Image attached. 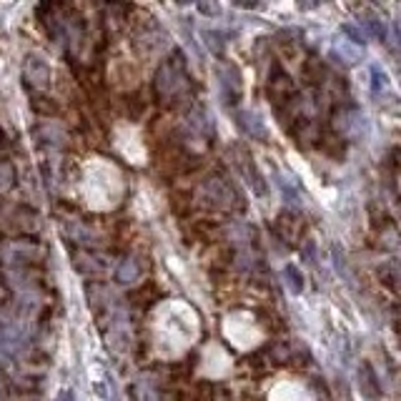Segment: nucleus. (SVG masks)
Here are the masks:
<instances>
[{
  "label": "nucleus",
  "mask_w": 401,
  "mask_h": 401,
  "mask_svg": "<svg viewBox=\"0 0 401 401\" xmlns=\"http://www.w3.org/2000/svg\"><path fill=\"white\" fill-rule=\"evenodd\" d=\"M56 401H76V396H73V391H61Z\"/></svg>",
  "instance_id": "12"
},
{
  "label": "nucleus",
  "mask_w": 401,
  "mask_h": 401,
  "mask_svg": "<svg viewBox=\"0 0 401 401\" xmlns=\"http://www.w3.org/2000/svg\"><path fill=\"white\" fill-rule=\"evenodd\" d=\"M218 93H221L226 106H233L241 101L243 86H241V73H238V68H233V66L218 68Z\"/></svg>",
  "instance_id": "2"
},
{
  "label": "nucleus",
  "mask_w": 401,
  "mask_h": 401,
  "mask_svg": "<svg viewBox=\"0 0 401 401\" xmlns=\"http://www.w3.org/2000/svg\"><path fill=\"white\" fill-rule=\"evenodd\" d=\"M203 193H206L208 203L221 206V208L233 206V200H236V191H233L231 186H228V181H223V178H211L206 183V188H203Z\"/></svg>",
  "instance_id": "3"
},
{
  "label": "nucleus",
  "mask_w": 401,
  "mask_h": 401,
  "mask_svg": "<svg viewBox=\"0 0 401 401\" xmlns=\"http://www.w3.org/2000/svg\"><path fill=\"white\" fill-rule=\"evenodd\" d=\"M238 126H241L246 133L256 136V138H266V126H263V118L256 111H241V113H238Z\"/></svg>",
  "instance_id": "5"
},
{
  "label": "nucleus",
  "mask_w": 401,
  "mask_h": 401,
  "mask_svg": "<svg viewBox=\"0 0 401 401\" xmlns=\"http://www.w3.org/2000/svg\"><path fill=\"white\" fill-rule=\"evenodd\" d=\"M371 76H374V93H379L381 88L389 86V78H386V73L379 66H371Z\"/></svg>",
  "instance_id": "10"
},
{
  "label": "nucleus",
  "mask_w": 401,
  "mask_h": 401,
  "mask_svg": "<svg viewBox=\"0 0 401 401\" xmlns=\"http://www.w3.org/2000/svg\"><path fill=\"white\" fill-rule=\"evenodd\" d=\"M364 26L369 28V31L374 33L376 38H381V41H384V38H386V28H384V23H381V21H379V18H376V16H366Z\"/></svg>",
  "instance_id": "9"
},
{
  "label": "nucleus",
  "mask_w": 401,
  "mask_h": 401,
  "mask_svg": "<svg viewBox=\"0 0 401 401\" xmlns=\"http://www.w3.org/2000/svg\"><path fill=\"white\" fill-rule=\"evenodd\" d=\"M186 86H188V76H186V68L178 58H168V61L161 63L158 76H156V91H158V96L173 98Z\"/></svg>",
  "instance_id": "1"
},
{
  "label": "nucleus",
  "mask_w": 401,
  "mask_h": 401,
  "mask_svg": "<svg viewBox=\"0 0 401 401\" xmlns=\"http://www.w3.org/2000/svg\"><path fill=\"white\" fill-rule=\"evenodd\" d=\"M283 281H286V286H288V291H291V293L304 291V276H301V271H298L293 263H288V266L283 268Z\"/></svg>",
  "instance_id": "7"
},
{
  "label": "nucleus",
  "mask_w": 401,
  "mask_h": 401,
  "mask_svg": "<svg viewBox=\"0 0 401 401\" xmlns=\"http://www.w3.org/2000/svg\"><path fill=\"white\" fill-rule=\"evenodd\" d=\"M116 276H118L121 283H133V281H138V276H141V263L136 261V258H123V261L118 263V268H116Z\"/></svg>",
  "instance_id": "6"
},
{
  "label": "nucleus",
  "mask_w": 401,
  "mask_h": 401,
  "mask_svg": "<svg viewBox=\"0 0 401 401\" xmlns=\"http://www.w3.org/2000/svg\"><path fill=\"white\" fill-rule=\"evenodd\" d=\"M341 31H344L346 36H351V43H364V38H366L364 33H361L359 28H354V26H344Z\"/></svg>",
  "instance_id": "11"
},
{
  "label": "nucleus",
  "mask_w": 401,
  "mask_h": 401,
  "mask_svg": "<svg viewBox=\"0 0 401 401\" xmlns=\"http://www.w3.org/2000/svg\"><path fill=\"white\" fill-rule=\"evenodd\" d=\"M26 78L33 83L36 88H46L48 81H51V66H48V61L43 56H38V53H31L26 61Z\"/></svg>",
  "instance_id": "4"
},
{
  "label": "nucleus",
  "mask_w": 401,
  "mask_h": 401,
  "mask_svg": "<svg viewBox=\"0 0 401 401\" xmlns=\"http://www.w3.org/2000/svg\"><path fill=\"white\" fill-rule=\"evenodd\" d=\"M16 181V173H13V166L6 163V161H0V193L8 191Z\"/></svg>",
  "instance_id": "8"
},
{
  "label": "nucleus",
  "mask_w": 401,
  "mask_h": 401,
  "mask_svg": "<svg viewBox=\"0 0 401 401\" xmlns=\"http://www.w3.org/2000/svg\"><path fill=\"white\" fill-rule=\"evenodd\" d=\"M198 11H203V13H221V8H216V6H198Z\"/></svg>",
  "instance_id": "13"
}]
</instances>
